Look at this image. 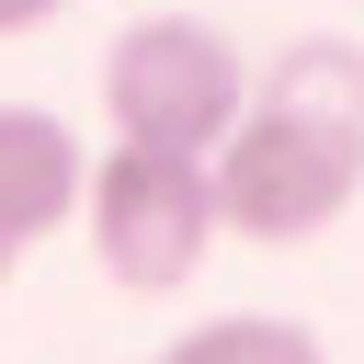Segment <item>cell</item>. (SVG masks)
<instances>
[{
	"instance_id": "obj_1",
	"label": "cell",
	"mask_w": 364,
	"mask_h": 364,
	"mask_svg": "<svg viewBox=\"0 0 364 364\" xmlns=\"http://www.w3.org/2000/svg\"><path fill=\"white\" fill-rule=\"evenodd\" d=\"M205 171H216L228 239L307 250V239H330L364 205V114H307V102L250 91V114L205 148Z\"/></svg>"
},
{
	"instance_id": "obj_2",
	"label": "cell",
	"mask_w": 364,
	"mask_h": 364,
	"mask_svg": "<svg viewBox=\"0 0 364 364\" xmlns=\"http://www.w3.org/2000/svg\"><path fill=\"white\" fill-rule=\"evenodd\" d=\"M80 216H91V262H102L125 296H182V284L205 273V250L228 239L205 148H148V136H114V148L91 159Z\"/></svg>"
},
{
	"instance_id": "obj_3",
	"label": "cell",
	"mask_w": 364,
	"mask_h": 364,
	"mask_svg": "<svg viewBox=\"0 0 364 364\" xmlns=\"http://www.w3.org/2000/svg\"><path fill=\"white\" fill-rule=\"evenodd\" d=\"M102 114L114 136H148V148H216L250 114V57L193 11H136L102 57Z\"/></svg>"
},
{
	"instance_id": "obj_4",
	"label": "cell",
	"mask_w": 364,
	"mask_h": 364,
	"mask_svg": "<svg viewBox=\"0 0 364 364\" xmlns=\"http://www.w3.org/2000/svg\"><path fill=\"white\" fill-rule=\"evenodd\" d=\"M80 193H91V159H80V136L46 114V102H0V239H57L68 216H80Z\"/></svg>"
},
{
	"instance_id": "obj_5",
	"label": "cell",
	"mask_w": 364,
	"mask_h": 364,
	"mask_svg": "<svg viewBox=\"0 0 364 364\" xmlns=\"http://www.w3.org/2000/svg\"><path fill=\"white\" fill-rule=\"evenodd\" d=\"M159 364H330V353H318V330H307V318H250V307H228V318L182 330Z\"/></svg>"
},
{
	"instance_id": "obj_6",
	"label": "cell",
	"mask_w": 364,
	"mask_h": 364,
	"mask_svg": "<svg viewBox=\"0 0 364 364\" xmlns=\"http://www.w3.org/2000/svg\"><path fill=\"white\" fill-rule=\"evenodd\" d=\"M262 91H273V102H307V114H364V46L307 34V46H284V57L262 68Z\"/></svg>"
},
{
	"instance_id": "obj_7",
	"label": "cell",
	"mask_w": 364,
	"mask_h": 364,
	"mask_svg": "<svg viewBox=\"0 0 364 364\" xmlns=\"http://www.w3.org/2000/svg\"><path fill=\"white\" fill-rule=\"evenodd\" d=\"M68 0H0V34H34V23H57Z\"/></svg>"
},
{
	"instance_id": "obj_8",
	"label": "cell",
	"mask_w": 364,
	"mask_h": 364,
	"mask_svg": "<svg viewBox=\"0 0 364 364\" xmlns=\"http://www.w3.org/2000/svg\"><path fill=\"white\" fill-rule=\"evenodd\" d=\"M11 273H23V239H0V284H11Z\"/></svg>"
}]
</instances>
